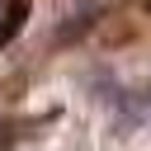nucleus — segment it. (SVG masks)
<instances>
[]
</instances>
